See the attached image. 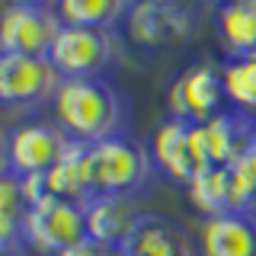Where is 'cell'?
Listing matches in <instances>:
<instances>
[{"label":"cell","instance_id":"1","mask_svg":"<svg viewBox=\"0 0 256 256\" xmlns=\"http://www.w3.org/2000/svg\"><path fill=\"white\" fill-rule=\"evenodd\" d=\"M52 112L68 138L100 144L125 134L128 100L109 77H64L52 100Z\"/></svg>","mask_w":256,"mask_h":256},{"label":"cell","instance_id":"2","mask_svg":"<svg viewBox=\"0 0 256 256\" xmlns=\"http://www.w3.org/2000/svg\"><path fill=\"white\" fill-rule=\"evenodd\" d=\"M157 166L150 157V148L132 134H116L100 144H90L86 157V176H90L93 196H116V198H134L148 182L154 180Z\"/></svg>","mask_w":256,"mask_h":256},{"label":"cell","instance_id":"3","mask_svg":"<svg viewBox=\"0 0 256 256\" xmlns=\"http://www.w3.org/2000/svg\"><path fill=\"white\" fill-rule=\"evenodd\" d=\"M48 58L61 77H106L122 61V38L112 29L61 26Z\"/></svg>","mask_w":256,"mask_h":256},{"label":"cell","instance_id":"4","mask_svg":"<svg viewBox=\"0 0 256 256\" xmlns=\"http://www.w3.org/2000/svg\"><path fill=\"white\" fill-rule=\"evenodd\" d=\"M86 240V202L45 196L26 212V246L38 256H61Z\"/></svg>","mask_w":256,"mask_h":256},{"label":"cell","instance_id":"5","mask_svg":"<svg viewBox=\"0 0 256 256\" xmlns=\"http://www.w3.org/2000/svg\"><path fill=\"white\" fill-rule=\"evenodd\" d=\"M61 26L64 22H61L54 4L13 0L0 13V48H4V54H36V58H48Z\"/></svg>","mask_w":256,"mask_h":256},{"label":"cell","instance_id":"6","mask_svg":"<svg viewBox=\"0 0 256 256\" xmlns=\"http://www.w3.org/2000/svg\"><path fill=\"white\" fill-rule=\"evenodd\" d=\"M68 132L48 118L38 122H20L6 132L4 138V173L13 176H36L48 173L61 160L64 148H68Z\"/></svg>","mask_w":256,"mask_h":256},{"label":"cell","instance_id":"7","mask_svg":"<svg viewBox=\"0 0 256 256\" xmlns=\"http://www.w3.org/2000/svg\"><path fill=\"white\" fill-rule=\"evenodd\" d=\"M224 100L228 96H224L221 84V68H214L212 61H196L182 68L166 86V116L192 125H205L208 118L224 112Z\"/></svg>","mask_w":256,"mask_h":256},{"label":"cell","instance_id":"8","mask_svg":"<svg viewBox=\"0 0 256 256\" xmlns=\"http://www.w3.org/2000/svg\"><path fill=\"white\" fill-rule=\"evenodd\" d=\"M61 74L52 58L36 54H4L0 52V100L6 106H42L52 102L61 86Z\"/></svg>","mask_w":256,"mask_h":256},{"label":"cell","instance_id":"9","mask_svg":"<svg viewBox=\"0 0 256 256\" xmlns=\"http://www.w3.org/2000/svg\"><path fill=\"white\" fill-rule=\"evenodd\" d=\"M192 141L205 166H234L256 144V118L237 109H224L205 125H192Z\"/></svg>","mask_w":256,"mask_h":256},{"label":"cell","instance_id":"10","mask_svg":"<svg viewBox=\"0 0 256 256\" xmlns=\"http://www.w3.org/2000/svg\"><path fill=\"white\" fill-rule=\"evenodd\" d=\"M128 38L141 48H164L192 36L196 16L182 4H166V0H141L132 4V13L125 20Z\"/></svg>","mask_w":256,"mask_h":256},{"label":"cell","instance_id":"11","mask_svg":"<svg viewBox=\"0 0 256 256\" xmlns=\"http://www.w3.org/2000/svg\"><path fill=\"white\" fill-rule=\"evenodd\" d=\"M150 157L160 176H166L176 186H189L196 180L198 170H205L202 160H198L196 141H192V122L182 118H170L157 125L154 141H150Z\"/></svg>","mask_w":256,"mask_h":256},{"label":"cell","instance_id":"12","mask_svg":"<svg viewBox=\"0 0 256 256\" xmlns=\"http://www.w3.org/2000/svg\"><path fill=\"white\" fill-rule=\"evenodd\" d=\"M144 212H134L132 198L93 196L86 198V237L112 250H125Z\"/></svg>","mask_w":256,"mask_h":256},{"label":"cell","instance_id":"13","mask_svg":"<svg viewBox=\"0 0 256 256\" xmlns=\"http://www.w3.org/2000/svg\"><path fill=\"white\" fill-rule=\"evenodd\" d=\"M125 256H202V250L186 234L182 224L144 212L132 240L125 244Z\"/></svg>","mask_w":256,"mask_h":256},{"label":"cell","instance_id":"14","mask_svg":"<svg viewBox=\"0 0 256 256\" xmlns=\"http://www.w3.org/2000/svg\"><path fill=\"white\" fill-rule=\"evenodd\" d=\"M202 256H256V214L224 212L202 221Z\"/></svg>","mask_w":256,"mask_h":256},{"label":"cell","instance_id":"15","mask_svg":"<svg viewBox=\"0 0 256 256\" xmlns=\"http://www.w3.org/2000/svg\"><path fill=\"white\" fill-rule=\"evenodd\" d=\"M214 32L228 58H256V0H230L214 10Z\"/></svg>","mask_w":256,"mask_h":256},{"label":"cell","instance_id":"16","mask_svg":"<svg viewBox=\"0 0 256 256\" xmlns=\"http://www.w3.org/2000/svg\"><path fill=\"white\" fill-rule=\"evenodd\" d=\"M58 16L64 26H86V29H112L125 26L132 4L128 0H61Z\"/></svg>","mask_w":256,"mask_h":256},{"label":"cell","instance_id":"17","mask_svg":"<svg viewBox=\"0 0 256 256\" xmlns=\"http://www.w3.org/2000/svg\"><path fill=\"white\" fill-rule=\"evenodd\" d=\"M189 202L196 205V212H202L205 218L230 212V173L228 166H205L196 173V180L186 186Z\"/></svg>","mask_w":256,"mask_h":256},{"label":"cell","instance_id":"18","mask_svg":"<svg viewBox=\"0 0 256 256\" xmlns=\"http://www.w3.org/2000/svg\"><path fill=\"white\" fill-rule=\"evenodd\" d=\"M224 96L234 102L237 112H256V58H228L221 64Z\"/></svg>","mask_w":256,"mask_h":256},{"label":"cell","instance_id":"19","mask_svg":"<svg viewBox=\"0 0 256 256\" xmlns=\"http://www.w3.org/2000/svg\"><path fill=\"white\" fill-rule=\"evenodd\" d=\"M61 256H125V250H112V246H102L96 244V240H80L77 246H70V250H64Z\"/></svg>","mask_w":256,"mask_h":256},{"label":"cell","instance_id":"20","mask_svg":"<svg viewBox=\"0 0 256 256\" xmlns=\"http://www.w3.org/2000/svg\"><path fill=\"white\" fill-rule=\"evenodd\" d=\"M240 164H244L246 170H250V176H253V180H256V144H253L250 150H246L244 157H240Z\"/></svg>","mask_w":256,"mask_h":256},{"label":"cell","instance_id":"21","mask_svg":"<svg viewBox=\"0 0 256 256\" xmlns=\"http://www.w3.org/2000/svg\"><path fill=\"white\" fill-rule=\"evenodd\" d=\"M26 256H38V253H26Z\"/></svg>","mask_w":256,"mask_h":256}]
</instances>
